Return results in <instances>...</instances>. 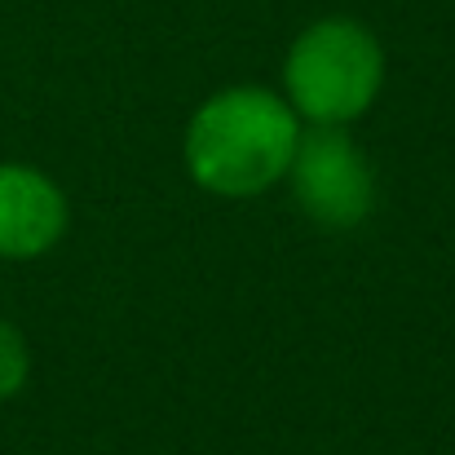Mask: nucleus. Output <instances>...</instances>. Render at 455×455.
<instances>
[{"mask_svg":"<svg viewBox=\"0 0 455 455\" xmlns=\"http://www.w3.org/2000/svg\"><path fill=\"white\" fill-rule=\"evenodd\" d=\"M301 116L266 84H230L195 107L181 138L190 181L217 199H257L288 181L301 147Z\"/></svg>","mask_w":455,"mask_h":455,"instance_id":"obj_1","label":"nucleus"},{"mask_svg":"<svg viewBox=\"0 0 455 455\" xmlns=\"http://www.w3.org/2000/svg\"><path fill=\"white\" fill-rule=\"evenodd\" d=\"M380 89L385 44L358 18H314L283 53V98L301 124L349 129L380 102Z\"/></svg>","mask_w":455,"mask_h":455,"instance_id":"obj_2","label":"nucleus"},{"mask_svg":"<svg viewBox=\"0 0 455 455\" xmlns=\"http://www.w3.org/2000/svg\"><path fill=\"white\" fill-rule=\"evenodd\" d=\"M292 199L323 230H354L376 208V172L363 147L345 129L305 124L301 147L288 168Z\"/></svg>","mask_w":455,"mask_h":455,"instance_id":"obj_3","label":"nucleus"},{"mask_svg":"<svg viewBox=\"0 0 455 455\" xmlns=\"http://www.w3.org/2000/svg\"><path fill=\"white\" fill-rule=\"evenodd\" d=\"M71 204L62 186L36 168L4 159L0 164V261H36L67 239Z\"/></svg>","mask_w":455,"mask_h":455,"instance_id":"obj_4","label":"nucleus"},{"mask_svg":"<svg viewBox=\"0 0 455 455\" xmlns=\"http://www.w3.org/2000/svg\"><path fill=\"white\" fill-rule=\"evenodd\" d=\"M31 380V349H27V336L0 318V403L18 398Z\"/></svg>","mask_w":455,"mask_h":455,"instance_id":"obj_5","label":"nucleus"}]
</instances>
